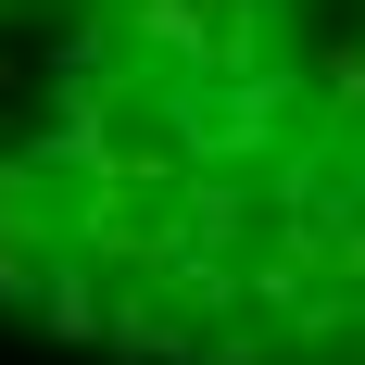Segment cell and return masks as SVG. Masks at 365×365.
Returning a JSON list of instances; mask_svg holds the SVG:
<instances>
[{
	"mask_svg": "<svg viewBox=\"0 0 365 365\" xmlns=\"http://www.w3.org/2000/svg\"><path fill=\"white\" fill-rule=\"evenodd\" d=\"M0 365H365V0H0Z\"/></svg>",
	"mask_w": 365,
	"mask_h": 365,
	"instance_id": "1",
	"label": "cell"
}]
</instances>
